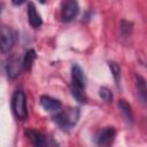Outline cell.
<instances>
[{"mask_svg": "<svg viewBox=\"0 0 147 147\" xmlns=\"http://www.w3.org/2000/svg\"><path fill=\"white\" fill-rule=\"evenodd\" d=\"M0 70H1V61H0Z\"/></svg>", "mask_w": 147, "mask_h": 147, "instance_id": "obj_21", "label": "cell"}, {"mask_svg": "<svg viewBox=\"0 0 147 147\" xmlns=\"http://www.w3.org/2000/svg\"><path fill=\"white\" fill-rule=\"evenodd\" d=\"M45 1L46 0H39V2H41V3H45Z\"/></svg>", "mask_w": 147, "mask_h": 147, "instance_id": "obj_20", "label": "cell"}, {"mask_svg": "<svg viewBox=\"0 0 147 147\" xmlns=\"http://www.w3.org/2000/svg\"><path fill=\"white\" fill-rule=\"evenodd\" d=\"M24 1H25V0H11L13 5H15V6H20V5H22Z\"/></svg>", "mask_w": 147, "mask_h": 147, "instance_id": "obj_18", "label": "cell"}, {"mask_svg": "<svg viewBox=\"0 0 147 147\" xmlns=\"http://www.w3.org/2000/svg\"><path fill=\"white\" fill-rule=\"evenodd\" d=\"M79 115H80V111L78 108L76 107H70V108H67L64 110H59L55 113L54 115V122L63 130H69L71 127H74L78 119H79Z\"/></svg>", "mask_w": 147, "mask_h": 147, "instance_id": "obj_1", "label": "cell"}, {"mask_svg": "<svg viewBox=\"0 0 147 147\" xmlns=\"http://www.w3.org/2000/svg\"><path fill=\"white\" fill-rule=\"evenodd\" d=\"M70 92H71L72 96L78 102L85 103L87 101V96H86V93H85V88L84 87H80V86H77V85L71 84L70 85Z\"/></svg>", "mask_w": 147, "mask_h": 147, "instance_id": "obj_12", "label": "cell"}, {"mask_svg": "<svg viewBox=\"0 0 147 147\" xmlns=\"http://www.w3.org/2000/svg\"><path fill=\"white\" fill-rule=\"evenodd\" d=\"M136 79H137V88H138V93H139V96L141 99V101L144 103H146V99H147V90H146V82L145 79L137 75L136 76Z\"/></svg>", "mask_w": 147, "mask_h": 147, "instance_id": "obj_13", "label": "cell"}, {"mask_svg": "<svg viewBox=\"0 0 147 147\" xmlns=\"http://www.w3.org/2000/svg\"><path fill=\"white\" fill-rule=\"evenodd\" d=\"M11 108L13 113L20 121H25L28 117V107H26V98L25 93L22 90H16L14 92L11 99Z\"/></svg>", "mask_w": 147, "mask_h": 147, "instance_id": "obj_2", "label": "cell"}, {"mask_svg": "<svg viewBox=\"0 0 147 147\" xmlns=\"http://www.w3.org/2000/svg\"><path fill=\"white\" fill-rule=\"evenodd\" d=\"M25 136L28 137V139L30 140V142L33 146H37V147L52 146V145H55L56 144L55 141H53L46 134H44V133H41V132H39L37 130H33V129H28L25 131Z\"/></svg>", "mask_w": 147, "mask_h": 147, "instance_id": "obj_4", "label": "cell"}, {"mask_svg": "<svg viewBox=\"0 0 147 147\" xmlns=\"http://www.w3.org/2000/svg\"><path fill=\"white\" fill-rule=\"evenodd\" d=\"M71 84L85 88L86 78H85V75H84L83 69L78 64H74L72 68H71Z\"/></svg>", "mask_w": 147, "mask_h": 147, "instance_id": "obj_8", "label": "cell"}, {"mask_svg": "<svg viewBox=\"0 0 147 147\" xmlns=\"http://www.w3.org/2000/svg\"><path fill=\"white\" fill-rule=\"evenodd\" d=\"M16 42V32L9 26H0V52L8 53Z\"/></svg>", "mask_w": 147, "mask_h": 147, "instance_id": "obj_3", "label": "cell"}, {"mask_svg": "<svg viewBox=\"0 0 147 147\" xmlns=\"http://www.w3.org/2000/svg\"><path fill=\"white\" fill-rule=\"evenodd\" d=\"M79 11V6L77 0H63L61 6V18L64 22L72 21Z\"/></svg>", "mask_w": 147, "mask_h": 147, "instance_id": "obj_5", "label": "cell"}, {"mask_svg": "<svg viewBox=\"0 0 147 147\" xmlns=\"http://www.w3.org/2000/svg\"><path fill=\"white\" fill-rule=\"evenodd\" d=\"M118 108H119V110L122 111V114H123L125 121H126L127 123L132 124L133 121H134V116H133V111H132L131 106H130L125 100H119V101H118Z\"/></svg>", "mask_w": 147, "mask_h": 147, "instance_id": "obj_11", "label": "cell"}, {"mask_svg": "<svg viewBox=\"0 0 147 147\" xmlns=\"http://www.w3.org/2000/svg\"><path fill=\"white\" fill-rule=\"evenodd\" d=\"M108 65H109V69H110V71L113 74V77H114L116 84L118 85L119 82H121V68H119V65L114 61H109Z\"/></svg>", "mask_w": 147, "mask_h": 147, "instance_id": "obj_15", "label": "cell"}, {"mask_svg": "<svg viewBox=\"0 0 147 147\" xmlns=\"http://www.w3.org/2000/svg\"><path fill=\"white\" fill-rule=\"evenodd\" d=\"M28 18H29V23L32 28H39L42 24L41 16L37 11V9L32 2H29V5H28Z\"/></svg>", "mask_w": 147, "mask_h": 147, "instance_id": "obj_9", "label": "cell"}, {"mask_svg": "<svg viewBox=\"0 0 147 147\" xmlns=\"http://www.w3.org/2000/svg\"><path fill=\"white\" fill-rule=\"evenodd\" d=\"M2 8H3V5L0 2V15H1V13H2Z\"/></svg>", "mask_w": 147, "mask_h": 147, "instance_id": "obj_19", "label": "cell"}, {"mask_svg": "<svg viewBox=\"0 0 147 147\" xmlns=\"http://www.w3.org/2000/svg\"><path fill=\"white\" fill-rule=\"evenodd\" d=\"M36 57H37V55H36L34 49H29V51L25 53V55H24V57H23V61H22L23 68H24L25 70H30L31 67H32V63H33L34 60H36Z\"/></svg>", "mask_w": 147, "mask_h": 147, "instance_id": "obj_14", "label": "cell"}, {"mask_svg": "<svg viewBox=\"0 0 147 147\" xmlns=\"http://www.w3.org/2000/svg\"><path fill=\"white\" fill-rule=\"evenodd\" d=\"M99 95L101 96V99L105 101V102H111L113 100V93L109 88L107 87H100L99 90Z\"/></svg>", "mask_w": 147, "mask_h": 147, "instance_id": "obj_16", "label": "cell"}, {"mask_svg": "<svg viewBox=\"0 0 147 147\" xmlns=\"http://www.w3.org/2000/svg\"><path fill=\"white\" fill-rule=\"evenodd\" d=\"M115 137H116V130L113 126H107L100 130L95 134L94 141L98 146H109L114 142Z\"/></svg>", "mask_w": 147, "mask_h": 147, "instance_id": "obj_6", "label": "cell"}, {"mask_svg": "<svg viewBox=\"0 0 147 147\" xmlns=\"http://www.w3.org/2000/svg\"><path fill=\"white\" fill-rule=\"evenodd\" d=\"M40 105L45 110H47L49 113H56L60 109H62L61 101L57 99H54L52 96H48V95H42L40 98Z\"/></svg>", "mask_w": 147, "mask_h": 147, "instance_id": "obj_7", "label": "cell"}, {"mask_svg": "<svg viewBox=\"0 0 147 147\" xmlns=\"http://www.w3.org/2000/svg\"><path fill=\"white\" fill-rule=\"evenodd\" d=\"M21 67L22 65V62L20 61V59L17 57H13L6 65V71H7V76L11 79L16 78L18 75H20V71H21Z\"/></svg>", "mask_w": 147, "mask_h": 147, "instance_id": "obj_10", "label": "cell"}, {"mask_svg": "<svg viewBox=\"0 0 147 147\" xmlns=\"http://www.w3.org/2000/svg\"><path fill=\"white\" fill-rule=\"evenodd\" d=\"M132 30V24L130 22L126 21H122V25H121V31L123 34H127L130 33V31Z\"/></svg>", "mask_w": 147, "mask_h": 147, "instance_id": "obj_17", "label": "cell"}]
</instances>
